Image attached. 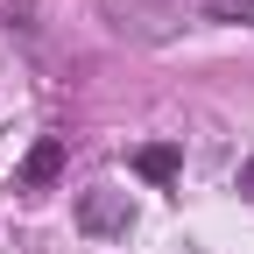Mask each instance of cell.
<instances>
[{
  "mask_svg": "<svg viewBox=\"0 0 254 254\" xmlns=\"http://www.w3.org/2000/svg\"><path fill=\"white\" fill-rule=\"evenodd\" d=\"M134 170H141L148 184H170V177H177V148H170V141H148V148L134 155Z\"/></svg>",
  "mask_w": 254,
  "mask_h": 254,
  "instance_id": "obj_3",
  "label": "cell"
},
{
  "mask_svg": "<svg viewBox=\"0 0 254 254\" xmlns=\"http://www.w3.org/2000/svg\"><path fill=\"white\" fill-rule=\"evenodd\" d=\"M240 198H254V155L240 163Z\"/></svg>",
  "mask_w": 254,
  "mask_h": 254,
  "instance_id": "obj_5",
  "label": "cell"
},
{
  "mask_svg": "<svg viewBox=\"0 0 254 254\" xmlns=\"http://www.w3.org/2000/svg\"><path fill=\"white\" fill-rule=\"evenodd\" d=\"M198 7H205L212 21H247V14H254V0H198Z\"/></svg>",
  "mask_w": 254,
  "mask_h": 254,
  "instance_id": "obj_4",
  "label": "cell"
},
{
  "mask_svg": "<svg viewBox=\"0 0 254 254\" xmlns=\"http://www.w3.org/2000/svg\"><path fill=\"white\" fill-rule=\"evenodd\" d=\"M57 177H64V141H36L21 163V190H50Z\"/></svg>",
  "mask_w": 254,
  "mask_h": 254,
  "instance_id": "obj_2",
  "label": "cell"
},
{
  "mask_svg": "<svg viewBox=\"0 0 254 254\" xmlns=\"http://www.w3.org/2000/svg\"><path fill=\"white\" fill-rule=\"evenodd\" d=\"M78 226L85 233H127V226H134L127 190H85V198H78Z\"/></svg>",
  "mask_w": 254,
  "mask_h": 254,
  "instance_id": "obj_1",
  "label": "cell"
}]
</instances>
